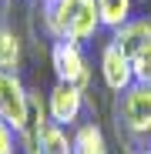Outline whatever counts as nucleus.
<instances>
[{
	"mask_svg": "<svg viewBox=\"0 0 151 154\" xmlns=\"http://www.w3.org/2000/svg\"><path fill=\"white\" fill-rule=\"evenodd\" d=\"M44 27L54 40L67 37L87 44L104 30V23H101L97 0H50L44 4Z\"/></svg>",
	"mask_w": 151,
	"mask_h": 154,
	"instance_id": "f257e3e1",
	"label": "nucleus"
},
{
	"mask_svg": "<svg viewBox=\"0 0 151 154\" xmlns=\"http://www.w3.org/2000/svg\"><path fill=\"white\" fill-rule=\"evenodd\" d=\"M118 127L124 134L151 144V84L134 81L124 94H118Z\"/></svg>",
	"mask_w": 151,
	"mask_h": 154,
	"instance_id": "f03ea898",
	"label": "nucleus"
},
{
	"mask_svg": "<svg viewBox=\"0 0 151 154\" xmlns=\"http://www.w3.org/2000/svg\"><path fill=\"white\" fill-rule=\"evenodd\" d=\"M111 40L131 57V67H134V81L141 84H151V20H128L121 23L118 30H111Z\"/></svg>",
	"mask_w": 151,
	"mask_h": 154,
	"instance_id": "7ed1b4c3",
	"label": "nucleus"
},
{
	"mask_svg": "<svg viewBox=\"0 0 151 154\" xmlns=\"http://www.w3.org/2000/svg\"><path fill=\"white\" fill-rule=\"evenodd\" d=\"M50 67H54V77L57 81H67V84H77L81 91L91 87V60L84 54V44L77 40H54L50 44Z\"/></svg>",
	"mask_w": 151,
	"mask_h": 154,
	"instance_id": "20e7f679",
	"label": "nucleus"
},
{
	"mask_svg": "<svg viewBox=\"0 0 151 154\" xmlns=\"http://www.w3.org/2000/svg\"><path fill=\"white\" fill-rule=\"evenodd\" d=\"M0 117H4L14 131L20 134L24 124L30 117V91L24 87V81L10 70H0Z\"/></svg>",
	"mask_w": 151,
	"mask_h": 154,
	"instance_id": "39448f33",
	"label": "nucleus"
},
{
	"mask_svg": "<svg viewBox=\"0 0 151 154\" xmlns=\"http://www.w3.org/2000/svg\"><path fill=\"white\" fill-rule=\"evenodd\" d=\"M84 94L87 91H81L77 84L57 81L54 87H50L47 100H44L47 104V117L54 124H61V127H77V121L84 114Z\"/></svg>",
	"mask_w": 151,
	"mask_h": 154,
	"instance_id": "423d86ee",
	"label": "nucleus"
},
{
	"mask_svg": "<svg viewBox=\"0 0 151 154\" xmlns=\"http://www.w3.org/2000/svg\"><path fill=\"white\" fill-rule=\"evenodd\" d=\"M101 81L111 94H124L131 84H134V67H131V57L124 54V50L108 40L101 47Z\"/></svg>",
	"mask_w": 151,
	"mask_h": 154,
	"instance_id": "0eeeda50",
	"label": "nucleus"
},
{
	"mask_svg": "<svg viewBox=\"0 0 151 154\" xmlns=\"http://www.w3.org/2000/svg\"><path fill=\"white\" fill-rule=\"evenodd\" d=\"M71 154H108V137L97 124H77L71 134Z\"/></svg>",
	"mask_w": 151,
	"mask_h": 154,
	"instance_id": "6e6552de",
	"label": "nucleus"
},
{
	"mask_svg": "<svg viewBox=\"0 0 151 154\" xmlns=\"http://www.w3.org/2000/svg\"><path fill=\"white\" fill-rule=\"evenodd\" d=\"M34 154H71V134H67V127L47 121L44 131H40V137H37Z\"/></svg>",
	"mask_w": 151,
	"mask_h": 154,
	"instance_id": "1a4fd4ad",
	"label": "nucleus"
},
{
	"mask_svg": "<svg viewBox=\"0 0 151 154\" xmlns=\"http://www.w3.org/2000/svg\"><path fill=\"white\" fill-rule=\"evenodd\" d=\"M24 64V44L14 27H0V70L17 74Z\"/></svg>",
	"mask_w": 151,
	"mask_h": 154,
	"instance_id": "9d476101",
	"label": "nucleus"
},
{
	"mask_svg": "<svg viewBox=\"0 0 151 154\" xmlns=\"http://www.w3.org/2000/svg\"><path fill=\"white\" fill-rule=\"evenodd\" d=\"M131 7H134V0H97L104 30H118L121 23H128L131 20Z\"/></svg>",
	"mask_w": 151,
	"mask_h": 154,
	"instance_id": "9b49d317",
	"label": "nucleus"
},
{
	"mask_svg": "<svg viewBox=\"0 0 151 154\" xmlns=\"http://www.w3.org/2000/svg\"><path fill=\"white\" fill-rule=\"evenodd\" d=\"M17 147H20V141H17V131L0 117V154H17Z\"/></svg>",
	"mask_w": 151,
	"mask_h": 154,
	"instance_id": "f8f14e48",
	"label": "nucleus"
},
{
	"mask_svg": "<svg viewBox=\"0 0 151 154\" xmlns=\"http://www.w3.org/2000/svg\"><path fill=\"white\" fill-rule=\"evenodd\" d=\"M141 154H151V144H148V147H144V151H141Z\"/></svg>",
	"mask_w": 151,
	"mask_h": 154,
	"instance_id": "ddd939ff",
	"label": "nucleus"
},
{
	"mask_svg": "<svg viewBox=\"0 0 151 154\" xmlns=\"http://www.w3.org/2000/svg\"><path fill=\"white\" fill-rule=\"evenodd\" d=\"M134 4H148V0H134Z\"/></svg>",
	"mask_w": 151,
	"mask_h": 154,
	"instance_id": "4468645a",
	"label": "nucleus"
},
{
	"mask_svg": "<svg viewBox=\"0 0 151 154\" xmlns=\"http://www.w3.org/2000/svg\"><path fill=\"white\" fill-rule=\"evenodd\" d=\"M37 4H50V0H37Z\"/></svg>",
	"mask_w": 151,
	"mask_h": 154,
	"instance_id": "2eb2a0df",
	"label": "nucleus"
}]
</instances>
